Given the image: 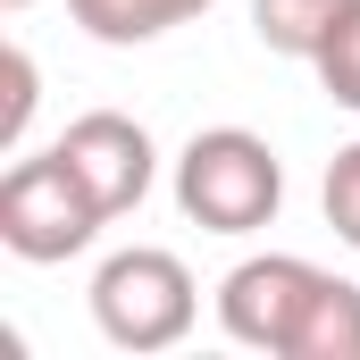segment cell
Segmentation results:
<instances>
[{
  "label": "cell",
  "mask_w": 360,
  "mask_h": 360,
  "mask_svg": "<svg viewBox=\"0 0 360 360\" xmlns=\"http://www.w3.org/2000/svg\"><path fill=\"white\" fill-rule=\"evenodd\" d=\"M168 184H176V210L201 235H260L285 210V160L252 126H201L176 151Z\"/></svg>",
  "instance_id": "6da1fadb"
},
{
  "label": "cell",
  "mask_w": 360,
  "mask_h": 360,
  "mask_svg": "<svg viewBox=\"0 0 360 360\" xmlns=\"http://www.w3.org/2000/svg\"><path fill=\"white\" fill-rule=\"evenodd\" d=\"M101 226H109V210L92 201V184L68 168L59 143L8 160V176H0V243H8L25 269H59V260L92 252Z\"/></svg>",
  "instance_id": "7a4b0ae2"
},
{
  "label": "cell",
  "mask_w": 360,
  "mask_h": 360,
  "mask_svg": "<svg viewBox=\"0 0 360 360\" xmlns=\"http://www.w3.org/2000/svg\"><path fill=\"white\" fill-rule=\"evenodd\" d=\"M201 319V285L176 252L160 243H134V252H109L92 269V327L117 344V352H176Z\"/></svg>",
  "instance_id": "3957f363"
},
{
  "label": "cell",
  "mask_w": 360,
  "mask_h": 360,
  "mask_svg": "<svg viewBox=\"0 0 360 360\" xmlns=\"http://www.w3.org/2000/svg\"><path fill=\"white\" fill-rule=\"evenodd\" d=\"M319 285H327V269L302 260V252H252V260H235L218 276V327H226V344L293 360V335H302Z\"/></svg>",
  "instance_id": "277c9868"
},
{
  "label": "cell",
  "mask_w": 360,
  "mask_h": 360,
  "mask_svg": "<svg viewBox=\"0 0 360 360\" xmlns=\"http://www.w3.org/2000/svg\"><path fill=\"white\" fill-rule=\"evenodd\" d=\"M59 151H68V168L92 184V201H101L109 218L143 210L151 184H160V143H151V126L126 117V109H84V117H68Z\"/></svg>",
  "instance_id": "5b68a950"
},
{
  "label": "cell",
  "mask_w": 360,
  "mask_h": 360,
  "mask_svg": "<svg viewBox=\"0 0 360 360\" xmlns=\"http://www.w3.org/2000/svg\"><path fill=\"white\" fill-rule=\"evenodd\" d=\"M210 8L218 0H68L76 34H92L101 51H143V42L193 25V17H210Z\"/></svg>",
  "instance_id": "8992f818"
},
{
  "label": "cell",
  "mask_w": 360,
  "mask_h": 360,
  "mask_svg": "<svg viewBox=\"0 0 360 360\" xmlns=\"http://www.w3.org/2000/svg\"><path fill=\"white\" fill-rule=\"evenodd\" d=\"M293 360H360V285L352 276H327L310 293V319L293 335Z\"/></svg>",
  "instance_id": "52a82bcc"
},
{
  "label": "cell",
  "mask_w": 360,
  "mask_h": 360,
  "mask_svg": "<svg viewBox=\"0 0 360 360\" xmlns=\"http://www.w3.org/2000/svg\"><path fill=\"white\" fill-rule=\"evenodd\" d=\"M344 8L352 0H252V34H260V51H276V59H319V42L335 34Z\"/></svg>",
  "instance_id": "ba28073f"
},
{
  "label": "cell",
  "mask_w": 360,
  "mask_h": 360,
  "mask_svg": "<svg viewBox=\"0 0 360 360\" xmlns=\"http://www.w3.org/2000/svg\"><path fill=\"white\" fill-rule=\"evenodd\" d=\"M0 84H8V101H0V151H25V126H34V109H42V68H34L25 42L0 51Z\"/></svg>",
  "instance_id": "9c48e42d"
},
{
  "label": "cell",
  "mask_w": 360,
  "mask_h": 360,
  "mask_svg": "<svg viewBox=\"0 0 360 360\" xmlns=\"http://www.w3.org/2000/svg\"><path fill=\"white\" fill-rule=\"evenodd\" d=\"M310 68H319V84H327V101L360 117V0L344 8V17H335V34L319 42V59H310Z\"/></svg>",
  "instance_id": "30bf717a"
},
{
  "label": "cell",
  "mask_w": 360,
  "mask_h": 360,
  "mask_svg": "<svg viewBox=\"0 0 360 360\" xmlns=\"http://www.w3.org/2000/svg\"><path fill=\"white\" fill-rule=\"evenodd\" d=\"M319 201H327V226H335V243H344V252H360V143H344V151L327 160Z\"/></svg>",
  "instance_id": "8fae6325"
},
{
  "label": "cell",
  "mask_w": 360,
  "mask_h": 360,
  "mask_svg": "<svg viewBox=\"0 0 360 360\" xmlns=\"http://www.w3.org/2000/svg\"><path fill=\"white\" fill-rule=\"evenodd\" d=\"M0 8H8V17H25V8H34V0H0Z\"/></svg>",
  "instance_id": "7c38bea8"
}]
</instances>
